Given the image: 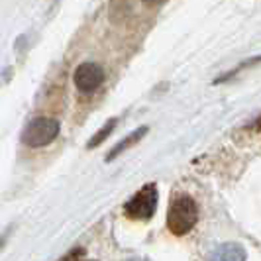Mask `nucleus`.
Instances as JSON below:
<instances>
[{"label": "nucleus", "mask_w": 261, "mask_h": 261, "mask_svg": "<svg viewBox=\"0 0 261 261\" xmlns=\"http://www.w3.org/2000/svg\"><path fill=\"white\" fill-rule=\"evenodd\" d=\"M198 222V206L187 195L177 196L167 210V228L173 236H187Z\"/></svg>", "instance_id": "obj_1"}, {"label": "nucleus", "mask_w": 261, "mask_h": 261, "mask_svg": "<svg viewBox=\"0 0 261 261\" xmlns=\"http://www.w3.org/2000/svg\"><path fill=\"white\" fill-rule=\"evenodd\" d=\"M157 202H159V193H157L155 183L144 185L130 200L124 204L126 216L130 220H138V222H147L153 218L157 210Z\"/></svg>", "instance_id": "obj_2"}, {"label": "nucleus", "mask_w": 261, "mask_h": 261, "mask_svg": "<svg viewBox=\"0 0 261 261\" xmlns=\"http://www.w3.org/2000/svg\"><path fill=\"white\" fill-rule=\"evenodd\" d=\"M59 136V122L53 118H36L28 124L22 142L28 147H43Z\"/></svg>", "instance_id": "obj_3"}, {"label": "nucleus", "mask_w": 261, "mask_h": 261, "mask_svg": "<svg viewBox=\"0 0 261 261\" xmlns=\"http://www.w3.org/2000/svg\"><path fill=\"white\" fill-rule=\"evenodd\" d=\"M73 81H75V87H77L81 92H92L102 85V81H105V71H102L100 65L91 63V61H89V63H81V65L75 69Z\"/></svg>", "instance_id": "obj_4"}, {"label": "nucleus", "mask_w": 261, "mask_h": 261, "mask_svg": "<svg viewBox=\"0 0 261 261\" xmlns=\"http://www.w3.org/2000/svg\"><path fill=\"white\" fill-rule=\"evenodd\" d=\"M246 259H248V251L244 249V246H240L236 242H226L222 246H218L208 257V261H246Z\"/></svg>", "instance_id": "obj_5"}, {"label": "nucleus", "mask_w": 261, "mask_h": 261, "mask_svg": "<svg viewBox=\"0 0 261 261\" xmlns=\"http://www.w3.org/2000/svg\"><path fill=\"white\" fill-rule=\"evenodd\" d=\"M145 134H147V126H142V128H138L136 132H132L128 138H124L120 144L114 145V149L108 153V157H106V161H112V159H116L120 153H124L126 149H130L132 145H136L138 142H142V138H144Z\"/></svg>", "instance_id": "obj_6"}, {"label": "nucleus", "mask_w": 261, "mask_h": 261, "mask_svg": "<svg viewBox=\"0 0 261 261\" xmlns=\"http://www.w3.org/2000/svg\"><path fill=\"white\" fill-rule=\"evenodd\" d=\"M116 124H118V120H116V118H112V120H108V122H106L105 126H102L100 130H98V132H96V134H94V136H92V140H91V142H89V144H87V147H89V149H92V147H96V145H100V144H102V142H105L106 138H108V136L112 134V130L116 128Z\"/></svg>", "instance_id": "obj_7"}, {"label": "nucleus", "mask_w": 261, "mask_h": 261, "mask_svg": "<svg viewBox=\"0 0 261 261\" xmlns=\"http://www.w3.org/2000/svg\"><path fill=\"white\" fill-rule=\"evenodd\" d=\"M81 257H85V249L77 248V249H71L67 255H63L59 261H81Z\"/></svg>", "instance_id": "obj_8"}, {"label": "nucleus", "mask_w": 261, "mask_h": 261, "mask_svg": "<svg viewBox=\"0 0 261 261\" xmlns=\"http://www.w3.org/2000/svg\"><path fill=\"white\" fill-rule=\"evenodd\" d=\"M128 261H142V259H128Z\"/></svg>", "instance_id": "obj_9"}]
</instances>
